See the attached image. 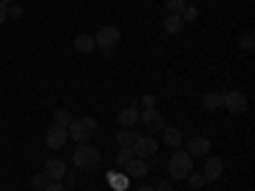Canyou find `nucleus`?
<instances>
[{"label":"nucleus","mask_w":255,"mask_h":191,"mask_svg":"<svg viewBox=\"0 0 255 191\" xmlns=\"http://www.w3.org/2000/svg\"><path fill=\"white\" fill-rule=\"evenodd\" d=\"M74 184H77V171H67V174H64V186L72 189Z\"/></svg>","instance_id":"c85d7f7f"},{"label":"nucleus","mask_w":255,"mask_h":191,"mask_svg":"<svg viewBox=\"0 0 255 191\" xmlns=\"http://www.w3.org/2000/svg\"><path fill=\"white\" fill-rule=\"evenodd\" d=\"M67 140H69V130H67V127L54 125L51 130L46 133V145H49V148H54V151H59V148H61L64 143H67Z\"/></svg>","instance_id":"9b49d317"},{"label":"nucleus","mask_w":255,"mask_h":191,"mask_svg":"<svg viewBox=\"0 0 255 191\" xmlns=\"http://www.w3.org/2000/svg\"><path fill=\"white\" fill-rule=\"evenodd\" d=\"M158 151V140L156 138H148V135H138L133 143V153L135 158H151Z\"/></svg>","instance_id":"0eeeda50"},{"label":"nucleus","mask_w":255,"mask_h":191,"mask_svg":"<svg viewBox=\"0 0 255 191\" xmlns=\"http://www.w3.org/2000/svg\"><path fill=\"white\" fill-rule=\"evenodd\" d=\"M222 107L230 112V115H243L248 110V97L238 90H232V92H225L222 97Z\"/></svg>","instance_id":"20e7f679"},{"label":"nucleus","mask_w":255,"mask_h":191,"mask_svg":"<svg viewBox=\"0 0 255 191\" xmlns=\"http://www.w3.org/2000/svg\"><path fill=\"white\" fill-rule=\"evenodd\" d=\"M67 130H69V140H74L77 145L90 143L97 135V120L95 117H74Z\"/></svg>","instance_id":"f257e3e1"},{"label":"nucleus","mask_w":255,"mask_h":191,"mask_svg":"<svg viewBox=\"0 0 255 191\" xmlns=\"http://www.w3.org/2000/svg\"><path fill=\"white\" fill-rule=\"evenodd\" d=\"M72 161H74V168H79V171H92V168L100 166L102 158H100V151L92 143H82V145H77Z\"/></svg>","instance_id":"f03ea898"},{"label":"nucleus","mask_w":255,"mask_h":191,"mask_svg":"<svg viewBox=\"0 0 255 191\" xmlns=\"http://www.w3.org/2000/svg\"><path fill=\"white\" fill-rule=\"evenodd\" d=\"M44 191H67V186H64L61 181H51V184H49Z\"/></svg>","instance_id":"c756f323"},{"label":"nucleus","mask_w":255,"mask_h":191,"mask_svg":"<svg viewBox=\"0 0 255 191\" xmlns=\"http://www.w3.org/2000/svg\"><path fill=\"white\" fill-rule=\"evenodd\" d=\"M222 97H225V92H207L202 97V107L204 110H220L222 107Z\"/></svg>","instance_id":"dca6fc26"},{"label":"nucleus","mask_w":255,"mask_h":191,"mask_svg":"<svg viewBox=\"0 0 255 191\" xmlns=\"http://www.w3.org/2000/svg\"><path fill=\"white\" fill-rule=\"evenodd\" d=\"M23 15H26V8L20 5V3H10V5H8V18H13V20H20Z\"/></svg>","instance_id":"a878e982"},{"label":"nucleus","mask_w":255,"mask_h":191,"mask_svg":"<svg viewBox=\"0 0 255 191\" xmlns=\"http://www.w3.org/2000/svg\"><path fill=\"white\" fill-rule=\"evenodd\" d=\"M118 41H120L118 26H102V28L97 31V36H95V46H97V49H115Z\"/></svg>","instance_id":"39448f33"},{"label":"nucleus","mask_w":255,"mask_h":191,"mask_svg":"<svg viewBox=\"0 0 255 191\" xmlns=\"http://www.w3.org/2000/svg\"><path fill=\"white\" fill-rule=\"evenodd\" d=\"M240 49H243L245 54H253V51H255V36H253L250 31H245V33L240 36Z\"/></svg>","instance_id":"412c9836"},{"label":"nucleus","mask_w":255,"mask_h":191,"mask_svg":"<svg viewBox=\"0 0 255 191\" xmlns=\"http://www.w3.org/2000/svg\"><path fill=\"white\" fill-rule=\"evenodd\" d=\"M181 20H184V23H197V20H199V8L186 5L184 13H181Z\"/></svg>","instance_id":"5701e85b"},{"label":"nucleus","mask_w":255,"mask_h":191,"mask_svg":"<svg viewBox=\"0 0 255 191\" xmlns=\"http://www.w3.org/2000/svg\"><path fill=\"white\" fill-rule=\"evenodd\" d=\"M135 138H138V133H133L130 127H123V130H118V135H115V140H118L120 148H133Z\"/></svg>","instance_id":"a211bd4d"},{"label":"nucleus","mask_w":255,"mask_h":191,"mask_svg":"<svg viewBox=\"0 0 255 191\" xmlns=\"http://www.w3.org/2000/svg\"><path fill=\"white\" fill-rule=\"evenodd\" d=\"M209 151H212V140L204 138V135L191 138L189 145H186V153H189L191 158H204V156H209Z\"/></svg>","instance_id":"6e6552de"},{"label":"nucleus","mask_w":255,"mask_h":191,"mask_svg":"<svg viewBox=\"0 0 255 191\" xmlns=\"http://www.w3.org/2000/svg\"><path fill=\"white\" fill-rule=\"evenodd\" d=\"M135 191H153V186H151V184H143V186H138Z\"/></svg>","instance_id":"72a5a7b5"},{"label":"nucleus","mask_w":255,"mask_h":191,"mask_svg":"<svg viewBox=\"0 0 255 191\" xmlns=\"http://www.w3.org/2000/svg\"><path fill=\"white\" fill-rule=\"evenodd\" d=\"M148 130L151 133H156V130H163V125H166V120H163V115L158 112V110H143L140 112V117H138Z\"/></svg>","instance_id":"9d476101"},{"label":"nucleus","mask_w":255,"mask_h":191,"mask_svg":"<svg viewBox=\"0 0 255 191\" xmlns=\"http://www.w3.org/2000/svg\"><path fill=\"white\" fill-rule=\"evenodd\" d=\"M191 166H194V158H191L186 151H176L171 158L166 163V171L171 179H186V174L191 171Z\"/></svg>","instance_id":"7ed1b4c3"},{"label":"nucleus","mask_w":255,"mask_h":191,"mask_svg":"<svg viewBox=\"0 0 255 191\" xmlns=\"http://www.w3.org/2000/svg\"><path fill=\"white\" fill-rule=\"evenodd\" d=\"M49 184H51V181H49L44 174H36V176L31 179V189H33V191H44Z\"/></svg>","instance_id":"393cba45"},{"label":"nucleus","mask_w":255,"mask_h":191,"mask_svg":"<svg viewBox=\"0 0 255 191\" xmlns=\"http://www.w3.org/2000/svg\"><path fill=\"white\" fill-rule=\"evenodd\" d=\"M74 49L79 51V54H92L97 46H95V36H90V33H79L77 38H74Z\"/></svg>","instance_id":"2eb2a0df"},{"label":"nucleus","mask_w":255,"mask_h":191,"mask_svg":"<svg viewBox=\"0 0 255 191\" xmlns=\"http://www.w3.org/2000/svg\"><path fill=\"white\" fill-rule=\"evenodd\" d=\"M133 158H135L133 148H120V151H118V166H120V168H125V166L130 163Z\"/></svg>","instance_id":"4be33fe9"},{"label":"nucleus","mask_w":255,"mask_h":191,"mask_svg":"<svg viewBox=\"0 0 255 191\" xmlns=\"http://www.w3.org/2000/svg\"><path fill=\"white\" fill-rule=\"evenodd\" d=\"M5 20H8V5L0 3V23H5Z\"/></svg>","instance_id":"2f4dec72"},{"label":"nucleus","mask_w":255,"mask_h":191,"mask_svg":"<svg viewBox=\"0 0 255 191\" xmlns=\"http://www.w3.org/2000/svg\"><path fill=\"white\" fill-rule=\"evenodd\" d=\"M186 5H189L186 0H166V10H168V15H181Z\"/></svg>","instance_id":"aec40b11"},{"label":"nucleus","mask_w":255,"mask_h":191,"mask_svg":"<svg viewBox=\"0 0 255 191\" xmlns=\"http://www.w3.org/2000/svg\"><path fill=\"white\" fill-rule=\"evenodd\" d=\"M138 117H140V112H138V107H123L120 112H118V122L123 125V127H133L135 122H138Z\"/></svg>","instance_id":"4468645a"},{"label":"nucleus","mask_w":255,"mask_h":191,"mask_svg":"<svg viewBox=\"0 0 255 191\" xmlns=\"http://www.w3.org/2000/svg\"><path fill=\"white\" fill-rule=\"evenodd\" d=\"M148 171H151V168H148V161L145 158H133L130 163L125 166V176L128 179H145Z\"/></svg>","instance_id":"f8f14e48"},{"label":"nucleus","mask_w":255,"mask_h":191,"mask_svg":"<svg viewBox=\"0 0 255 191\" xmlns=\"http://www.w3.org/2000/svg\"><path fill=\"white\" fill-rule=\"evenodd\" d=\"M0 3H3V5H10V3H13V0H0Z\"/></svg>","instance_id":"f704fd0d"},{"label":"nucleus","mask_w":255,"mask_h":191,"mask_svg":"<svg viewBox=\"0 0 255 191\" xmlns=\"http://www.w3.org/2000/svg\"><path fill=\"white\" fill-rule=\"evenodd\" d=\"M153 191H174L171 181H158V186H153Z\"/></svg>","instance_id":"7c9ffc66"},{"label":"nucleus","mask_w":255,"mask_h":191,"mask_svg":"<svg viewBox=\"0 0 255 191\" xmlns=\"http://www.w3.org/2000/svg\"><path fill=\"white\" fill-rule=\"evenodd\" d=\"M156 104H158L156 95H143V97H140V107H143V110H156Z\"/></svg>","instance_id":"cd10ccee"},{"label":"nucleus","mask_w":255,"mask_h":191,"mask_svg":"<svg viewBox=\"0 0 255 191\" xmlns=\"http://www.w3.org/2000/svg\"><path fill=\"white\" fill-rule=\"evenodd\" d=\"M161 138H163V143H166L168 148H179V145H181V140H184L181 130H179V127H174V125H163Z\"/></svg>","instance_id":"ddd939ff"},{"label":"nucleus","mask_w":255,"mask_h":191,"mask_svg":"<svg viewBox=\"0 0 255 191\" xmlns=\"http://www.w3.org/2000/svg\"><path fill=\"white\" fill-rule=\"evenodd\" d=\"M72 112L69 110H64V107H59V110H54V125H59V127H69L72 125Z\"/></svg>","instance_id":"6ab92c4d"},{"label":"nucleus","mask_w":255,"mask_h":191,"mask_svg":"<svg viewBox=\"0 0 255 191\" xmlns=\"http://www.w3.org/2000/svg\"><path fill=\"white\" fill-rule=\"evenodd\" d=\"M222 174H225V161H222L220 156H209V158L204 161V168H202L204 181H207V184H209V181H220Z\"/></svg>","instance_id":"423d86ee"},{"label":"nucleus","mask_w":255,"mask_h":191,"mask_svg":"<svg viewBox=\"0 0 255 191\" xmlns=\"http://www.w3.org/2000/svg\"><path fill=\"white\" fill-rule=\"evenodd\" d=\"M41 174H44L49 181H61V179H64V174H67V163H64L61 158H49Z\"/></svg>","instance_id":"1a4fd4ad"},{"label":"nucleus","mask_w":255,"mask_h":191,"mask_svg":"<svg viewBox=\"0 0 255 191\" xmlns=\"http://www.w3.org/2000/svg\"><path fill=\"white\" fill-rule=\"evenodd\" d=\"M181 28H184L181 15H166V20H163V31H166V33L179 36V33H181Z\"/></svg>","instance_id":"f3484780"},{"label":"nucleus","mask_w":255,"mask_h":191,"mask_svg":"<svg viewBox=\"0 0 255 191\" xmlns=\"http://www.w3.org/2000/svg\"><path fill=\"white\" fill-rule=\"evenodd\" d=\"M102 54H105V59H113L115 56V49H102Z\"/></svg>","instance_id":"473e14b6"},{"label":"nucleus","mask_w":255,"mask_h":191,"mask_svg":"<svg viewBox=\"0 0 255 191\" xmlns=\"http://www.w3.org/2000/svg\"><path fill=\"white\" fill-rule=\"evenodd\" d=\"M186 184H189L191 189H202L207 181H204V176H202L199 171H189V174H186Z\"/></svg>","instance_id":"b1692460"},{"label":"nucleus","mask_w":255,"mask_h":191,"mask_svg":"<svg viewBox=\"0 0 255 191\" xmlns=\"http://www.w3.org/2000/svg\"><path fill=\"white\" fill-rule=\"evenodd\" d=\"M108 179H110V186H113V189H118V191H125V186H128V176L108 174Z\"/></svg>","instance_id":"bb28decb"}]
</instances>
